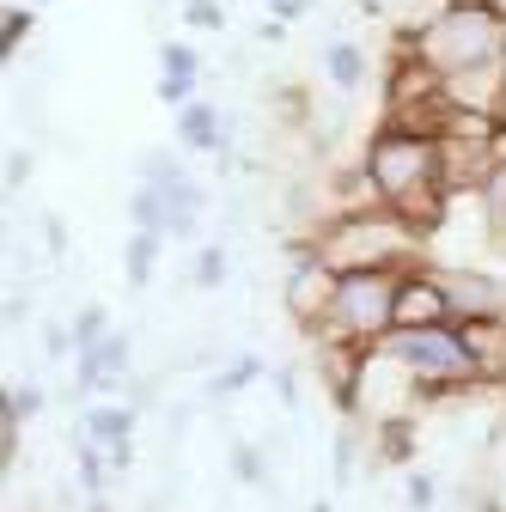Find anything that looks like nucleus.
Returning <instances> with one entry per match:
<instances>
[{
	"instance_id": "2",
	"label": "nucleus",
	"mask_w": 506,
	"mask_h": 512,
	"mask_svg": "<svg viewBox=\"0 0 506 512\" xmlns=\"http://www.w3.org/2000/svg\"><path fill=\"white\" fill-rule=\"evenodd\" d=\"M409 55L439 86L494 74V68H506V19L488 0H439L433 19L409 37Z\"/></svg>"
},
{
	"instance_id": "28",
	"label": "nucleus",
	"mask_w": 506,
	"mask_h": 512,
	"mask_svg": "<svg viewBox=\"0 0 506 512\" xmlns=\"http://www.w3.org/2000/svg\"><path fill=\"white\" fill-rule=\"evenodd\" d=\"M488 7H494V13H500V19H506V0H488Z\"/></svg>"
},
{
	"instance_id": "24",
	"label": "nucleus",
	"mask_w": 506,
	"mask_h": 512,
	"mask_svg": "<svg viewBox=\"0 0 506 512\" xmlns=\"http://www.w3.org/2000/svg\"><path fill=\"white\" fill-rule=\"evenodd\" d=\"M25 177H31V153H13V159H7V189H19Z\"/></svg>"
},
{
	"instance_id": "9",
	"label": "nucleus",
	"mask_w": 506,
	"mask_h": 512,
	"mask_svg": "<svg viewBox=\"0 0 506 512\" xmlns=\"http://www.w3.org/2000/svg\"><path fill=\"white\" fill-rule=\"evenodd\" d=\"M177 141L189 153H226V116L214 104H189L177 110Z\"/></svg>"
},
{
	"instance_id": "18",
	"label": "nucleus",
	"mask_w": 506,
	"mask_h": 512,
	"mask_svg": "<svg viewBox=\"0 0 506 512\" xmlns=\"http://www.w3.org/2000/svg\"><path fill=\"white\" fill-rule=\"evenodd\" d=\"M74 336H80V348H98V342H104V311H98V305H86V311L74 317Z\"/></svg>"
},
{
	"instance_id": "30",
	"label": "nucleus",
	"mask_w": 506,
	"mask_h": 512,
	"mask_svg": "<svg viewBox=\"0 0 506 512\" xmlns=\"http://www.w3.org/2000/svg\"><path fill=\"white\" fill-rule=\"evenodd\" d=\"M311 512H330V506H311Z\"/></svg>"
},
{
	"instance_id": "5",
	"label": "nucleus",
	"mask_w": 506,
	"mask_h": 512,
	"mask_svg": "<svg viewBox=\"0 0 506 512\" xmlns=\"http://www.w3.org/2000/svg\"><path fill=\"white\" fill-rule=\"evenodd\" d=\"M385 348H391V360H403V372L415 378L421 397H464V391H476V384H482L458 324H439V330H397Z\"/></svg>"
},
{
	"instance_id": "22",
	"label": "nucleus",
	"mask_w": 506,
	"mask_h": 512,
	"mask_svg": "<svg viewBox=\"0 0 506 512\" xmlns=\"http://www.w3.org/2000/svg\"><path fill=\"white\" fill-rule=\"evenodd\" d=\"M348 464H354V427L336 433V488H348Z\"/></svg>"
},
{
	"instance_id": "27",
	"label": "nucleus",
	"mask_w": 506,
	"mask_h": 512,
	"mask_svg": "<svg viewBox=\"0 0 506 512\" xmlns=\"http://www.w3.org/2000/svg\"><path fill=\"white\" fill-rule=\"evenodd\" d=\"M43 232H49V250H55V256L68 250V220H43Z\"/></svg>"
},
{
	"instance_id": "13",
	"label": "nucleus",
	"mask_w": 506,
	"mask_h": 512,
	"mask_svg": "<svg viewBox=\"0 0 506 512\" xmlns=\"http://www.w3.org/2000/svg\"><path fill=\"white\" fill-rule=\"evenodd\" d=\"M159 68H165V74H177V80H196L202 55L189 49V43H159Z\"/></svg>"
},
{
	"instance_id": "17",
	"label": "nucleus",
	"mask_w": 506,
	"mask_h": 512,
	"mask_svg": "<svg viewBox=\"0 0 506 512\" xmlns=\"http://www.w3.org/2000/svg\"><path fill=\"white\" fill-rule=\"evenodd\" d=\"M43 354H49V360H68V354H80V336H74V324H49V330H43Z\"/></svg>"
},
{
	"instance_id": "4",
	"label": "nucleus",
	"mask_w": 506,
	"mask_h": 512,
	"mask_svg": "<svg viewBox=\"0 0 506 512\" xmlns=\"http://www.w3.org/2000/svg\"><path fill=\"white\" fill-rule=\"evenodd\" d=\"M318 263L330 275H360V269H409L415 250H421V232L409 220H397L391 208H354V214H336L324 232H318Z\"/></svg>"
},
{
	"instance_id": "26",
	"label": "nucleus",
	"mask_w": 506,
	"mask_h": 512,
	"mask_svg": "<svg viewBox=\"0 0 506 512\" xmlns=\"http://www.w3.org/2000/svg\"><path fill=\"white\" fill-rule=\"evenodd\" d=\"M409 500L415 506H433V476H409Z\"/></svg>"
},
{
	"instance_id": "15",
	"label": "nucleus",
	"mask_w": 506,
	"mask_h": 512,
	"mask_svg": "<svg viewBox=\"0 0 506 512\" xmlns=\"http://www.w3.org/2000/svg\"><path fill=\"white\" fill-rule=\"evenodd\" d=\"M250 372H257V360H238L232 372H220V378H208V397H214V403H226V397H238Z\"/></svg>"
},
{
	"instance_id": "1",
	"label": "nucleus",
	"mask_w": 506,
	"mask_h": 512,
	"mask_svg": "<svg viewBox=\"0 0 506 512\" xmlns=\"http://www.w3.org/2000/svg\"><path fill=\"white\" fill-rule=\"evenodd\" d=\"M366 189H372L378 208H391L415 232H433L439 214H446V202H452V189H446V147H439V135L385 122L366 141Z\"/></svg>"
},
{
	"instance_id": "7",
	"label": "nucleus",
	"mask_w": 506,
	"mask_h": 512,
	"mask_svg": "<svg viewBox=\"0 0 506 512\" xmlns=\"http://www.w3.org/2000/svg\"><path fill=\"white\" fill-rule=\"evenodd\" d=\"M452 324V305L439 293V275L433 269H409L403 275V293H397V330H439Z\"/></svg>"
},
{
	"instance_id": "11",
	"label": "nucleus",
	"mask_w": 506,
	"mask_h": 512,
	"mask_svg": "<svg viewBox=\"0 0 506 512\" xmlns=\"http://www.w3.org/2000/svg\"><path fill=\"white\" fill-rule=\"evenodd\" d=\"M129 214H135V232H165V196L153 183H141L129 196Z\"/></svg>"
},
{
	"instance_id": "10",
	"label": "nucleus",
	"mask_w": 506,
	"mask_h": 512,
	"mask_svg": "<svg viewBox=\"0 0 506 512\" xmlns=\"http://www.w3.org/2000/svg\"><path fill=\"white\" fill-rule=\"evenodd\" d=\"M330 80H336V92H348V98H354V86L366 80V55H360L354 43H342V37H330Z\"/></svg>"
},
{
	"instance_id": "20",
	"label": "nucleus",
	"mask_w": 506,
	"mask_h": 512,
	"mask_svg": "<svg viewBox=\"0 0 506 512\" xmlns=\"http://www.w3.org/2000/svg\"><path fill=\"white\" fill-rule=\"evenodd\" d=\"M189 92H196V80H177V74H165V80H159V98H165L171 110H189V104H196Z\"/></svg>"
},
{
	"instance_id": "3",
	"label": "nucleus",
	"mask_w": 506,
	"mask_h": 512,
	"mask_svg": "<svg viewBox=\"0 0 506 512\" xmlns=\"http://www.w3.org/2000/svg\"><path fill=\"white\" fill-rule=\"evenodd\" d=\"M409 269H360V275H336L318 324H305L311 342H342V348H385L397 336V293H403Z\"/></svg>"
},
{
	"instance_id": "23",
	"label": "nucleus",
	"mask_w": 506,
	"mask_h": 512,
	"mask_svg": "<svg viewBox=\"0 0 506 512\" xmlns=\"http://www.w3.org/2000/svg\"><path fill=\"white\" fill-rule=\"evenodd\" d=\"M275 397H281L287 409L299 403V372H293V366H281V372H275Z\"/></svg>"
},
{
	"instance_id": "19",
	"label": "nucleus",
	"mask_w": 506,
	"mask_h": 512,
	"mask_svg": "<svg viewBox=\"0 0 506 512\" xmlns=\"http://www.w3.org/2000/svg\"><path fill=\"white\" fill-rule=\"evenodd\" d=\"M177 7H183V19H189V25H208V31H220V25H226V13L214 7V0H177Z\"/></svg>"
},
{
	"instance_id": "8",
	"label": "nucleus",
	"mask_w": 506,
	"mask_h": 512,
	"mask_svg": "<svg viewBox=\"0 0 506 512\" xmlns=\"http://www.w3.org/2000/svg\"><path fill=\"white\" fill-rule=\"evenodd\" d=\"M129 427H135V409H129V403H92V409L80 415V439L98 445V452H110L116 470H129V458H135Z\"/></svg>"
},
{
	"instance_id": "21",
	"label": "nucleus",
	"mask_w": 506,
	"mask_h": 512,
	"mask_svg": "<svg viewBox=\"0 0 506 512\" xmlns=\"http://www.w3.org/2000/svg\"><path fill=\"white\" fill-rule=\"evenodd\" d=\"M25 31H31V13H7V19H0V49H7V55H13Z\"/></svg>"
},
{
	"instance_id": "6",
	"label": "nucleus",
	"mask_w": 506,
	"mask_h": 512,
	"mask_svg": "<svg viewBox=\"0 0 506 512\" xmlns=\"http://www.w3.org/2000/svg\"><path fill=\"white\" fill-rule=\"evenodd\" d=\"M439 275V293L452 305V324H494L506 317V281L488 275V269H470V263H452V269H433Z\"/></svg>"
},
{
	"instance_id": "25",
	"label": "nucleus",
	"mask_w": 506,
	"mask_h": 512,
	"mask_svg": "<svg viewBox=\"0 0 506 512\" xmlns=\"http://www.w3.org/2000/svg\"><path fill=\"white\" fill-rule=\"evenodd\" d=\"M7 403H13V415H19V421H25V415H37V409H43V397H37V391H19V397H7Z\"/></svg>"
},
{
	"instance_id": "16",
	"label": "nucleus",
	"mask_w": 506,
	"mask_h": 512,
	"mask_svg": "<svg viewBox=\"0 0 506 512\" xmlns=\"http://www.w3.org/2000/svg\"><path fill=\"white\" fill-rule=\"evenodd\" d=\"M220 281H226V250H220V244H208V250L196 256V287H208V293H214Z\"/></svg>"
},
{
	"instance_id": "14",
	"label": "nucleus",
	"mask_w": 506,
	"mask_h": 512,
	"mask_svg": "<svg viewBox=\"0 0 506 512\" xmlns=\"http://www.w3.org/2000/svg\"><path fill=\"white\" fill-rule=\"evenodd\" d=\"M232 476L244 482V488H263V452H250V445H232Z\"/></svg>"
},
{
	"instance_id": "29",
	"label": "nucleus",
	"mask_w": 506,
	"mask_h": 512,
	"mask_svg": "<svg viewBox=\"0 0 506 512\" xmlns=\"http://www.w3.org/2000/svg\"><path fill=\"white\" fill-rule=\"evenodd\" d=\"M385 7H409V0H385Z\"/></svg>"
},
{
	"instance_id": "12",
	"label": "nucleus",
	"mask_w": 506,
	"mask_h": 512,
	"mask_svg": "<svg viewBox=\"0 0 506 512\" xmlns=\"http://www.w3.org/2000/svg\"><path fill=\"white\" fill-rule=\"evenodd\" d=\"M159 238H165V232H135V238H129V287H147L153 256H159Z\"/></svg>"
}]
</instances>
